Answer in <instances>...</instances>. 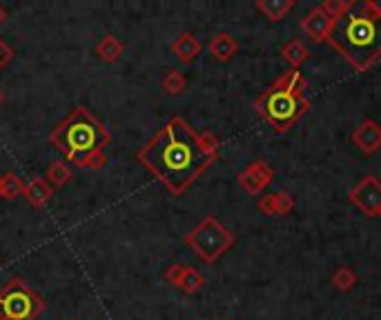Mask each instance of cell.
Wrapping results in <instances>:
<instances>
[{
  "label": "cell",
  "instance_id": "6da1fadb",
  "mask_svg": "<svg viewBox=\"0 0 381 320\" xmlns=\"http://www.w3.org/2000/svg\"><path fill=\"white\" fill-rule=\"evenodd\" d=\"M136 160L169 194L181 196L219 160V138L174 116L136 152Z\"/></svg>",
  "mask_w": 381,
  "mask_h": 320
},
{
  "label": "cell",
  "instance_id": "7a4b0ae2",
  "mask_svg": "<svg viewBox=\"0 0 381 320\" xmlns=\"http://www.w3.org/2000/svg\"><path fill=\"white\" fill-rule=\"evenodd\" d=\"M328 42L355 71H368L381 58V7L373 0H353Z\"/></svg>",
  "mask_w": 381,
  "mask_h": 320
},
{
  "label": "cell",
  "instance_id": "3957f363",
  "mask_svg": "<svg viewBox=\"0 0 381 320\" xmlns=\"http://www.w3.org/2000/svg\"><path fill=\"white\" fill-rule=\"evenodd\" d=\"M49 143L74 167L103 169L108 163L105 149L112 143V134L87 107H76L51 130Z\"/></svg>",
  "mask_w": 381,
  "mask_h": 320
},
{
  "label": "cell",
  "instance_id": "277c9868",
  "mask_svg": "<svg viewBox=\"0 0 381 320\" xmlns=\"http://www.w3.org/2000/svg\"><path fill=\"white\" fill-rule=\"evenodd\" d=\"M254 109L266 118V123L274 132L285 134L308 114L310 100L305 98V94H285L270 87L257 98Z\"/></svg>",
  "mask_w": 381,
  "mask_h": 320
},
{
  "label": "cell",
  "instance_id": "5b68a950",
  "mask_svg": "<svg viewBox=\"0 0 381 320\" xmlns=\"http://www.w3.org/2000/svg\"><path fill=\"white\" fill-rule=\"evenodd\" d=\"M235 233H232L217 216H205L198 225L185 233L183 242L192 249L201 260L212 265L221 256L235 247Z\"/></svg>",
  "mask_w": 381,
  "mask_h": 320
},
{
  "label": "cell",
  "instance_id": "8992f818",
  "mask_svg": "<svg viewBox=\"0 0 381 320\" xmlns=\"http://www.w3.org/2000/svg\"><path fill=\"white\" fill-rule=\"evenodd\" d=\"M45 312V301L20 278L0 290V320H36Z\"/></svg>",
  "mask_w": 381,
  "mask_h": 320
},
{
  "label": "cell",
  "instance_id": "52a82bcc",
  "mask_svg": "<svg viewBox=\"0 0 381 320\" xmlns=\"http://www.w3.org/2000/svg\"><path fill=\"white\" fill-rule=\"evenodd\" d=\"M348 200L368 218L381 213V180L377 176H366L350 189Z\"/></svg>",
  "mask_w": 381,
  "mask_h": 320
},
{
  "label": "cell",
  "instance_id": "ba28073f",
  "mask_svg": "<svg viewBox=\"0 0 381 320\" xmlns=\"http://www.w3.org/2000/svg\"><path fill=\"white\" fill-rule=\"evenodd\" d=\"M237 180H239V187L246 191L248 196H261L274 180V169L266 160H252L237 176Z\"/></svg>",
  "mask_w": 381,
  "mask_h": 320
},
{
  "label": "cell",
  "instance_id": "9c48e42d",
  "mask_svg": "<svg viewBox=\"0 0 381 320\" xmlns=\"http://www.w3.org/2000/svg\"><path fill=\"white\" fill-rule=\"evenodd\" d=\"M165 281L172 287H176V290H181L183 294H187V296L198 294L205 285V278L201 276L198 269H194V267H189V265H181V263L167 267Z\"/></svg>",
  "mask_w": 381,
  "mask_h": 320
},
{
  "label": "cell",
  "instance_id": "30bf717a",
  "mask_svg": "<svg viewBox=\"0 0 381 320\" xmlns=\"http://www.w3.org/2000/svg\"><path fill=\"white\" fill-rule=\"evenodd\" d=\"M353 143L366 156H373L381 149V125L373 118H366L353 130Z\"/></svg>",
  "mask_w": 381,
  "mask_h": 320
},
{
  "label": "cell",
  "instance_id": "8fae6325",
  "mask_svg": "<svg viewBox=\"0 0 381 320\" xmlns=\"http://www.w3.org/2000/svg\"><path fill=\"white\" fill-rule=\"evenodd\" d=\"M332 25H335V23L323 14V9H321V7L310 9V12L305 14V18L301 20L303 34L308 36L312 42H328V36H330Z\"/></svg>",
  "mask_w": 381,
  "mask_h": 320
},
{
  "label": "cell",
  "instance_id": "7c38bea8",
  "mask_svg": "<svg viewBox=\"0 0 381 320\" xmlns=\"http://www.w3.org/2000/svg\"><path fill=\"white\" fill-rule=\"evenodd\" d=\"M201 49L203 45L196 40L194 34H189V31H183V34H178L174 40H172V53L178 62H183V65H189V62H194L198 58Z\"/></svg>",
  "mask_w": 381,
  "mask_h": 320
},
{
  "label": "cell",
  "instance_id": "4fadbf2b",
  "mask_svg": "<svg viewBox=\"0 0 381 320\" xmlns=\"http://www.w3.org/2000/svg\"><path fill=\"white\" fill-rule=\"evenodd\" d=\"M212 58L219 60V62H230L232 58L237 56L239 51V42L235 40V36L228 34V31H219V34H214V38L210 40L208 45Z\"/></svg>",
  "mask_w": 381,
  "mask_h": 320
},
{
  "label": "cell",
  "instance_id": "5bb4252c",
  "mask_svg": "<svg viewBox=\"0 0 381 320\" xmlns=\"http://www.w3.org/2000/svg\"><path fill=\"white\" fill-rule=\"evenodd\" d=\"M23 196L27 198V202L31 207H45L49 198L54 196V189L49 187V183L45 178H31L25 183V191H23Z\"/></svg>",
  "mask_w": 381,
  "mask_h": 320
},
{
  "label": "cell",
  "instance_id": "9a60e30c",
  "mask_svg": "<svg viewBox=\"0 0 381 320\" xmlns=\"http://www.w3.org/2000/svg\"><path fill=\"white\" fill-rule=\"evenodd\" d=\"M270 87L277 91H285V94H303L305 87H308V80H305V76L299 69H290V71L281 73Z\"/></svg>",
  "mask_w": 381,
  "mask_h": 320
},
{
  "label": "cell",
  "instance_id": "2e32d148",
  "mask_svg": "<svg viewBox=\"0 0 381 320\" xmlns=\"http://www.w3.org/2000/svg\"><path fill=\"white\" fill-rule=\"evenodd\" d=\"M94 53H96V58H101L103 62L112 65V62H116L123 56V42L116 36L108 34V36H103L96 45H94Z\"/></svg>",
  "mask_w": 381,
  "mask_h": 320
},
{
  "label": "cell",
  "instance_id": "e0dca14e",
  "mask_svg": "<svg viewBox=\"0 0 381 320\" xmlns=\"http://www.w3.org/2000/svg\"><path fill=\"white\" fill-rule=\"evenodd\" d=\"M254 7H257L270 23H279V20L288 16V12L294 7V0H257Z\"/></svg>",
  "mask_w": 381,
  "mask_h": 320
},
{
  "label": "cell",
  "instance_id": "ac0fdd59",
  "mask_svg": "<svg viewBox=\"0 0 381 320\" xmlns=\"http://www.w3.org/2000/svg\"><path fill=\"white\" fill-rule=\"evenodd\" d=\"M281 56H283V60L288 62L292 69H299L303 62L310 58V51H308V47H305L299 38H292V40H288L281 47Z\"/></svg>",
  "mask_w": 381,
  "mask_h": 320
},
{
  "label": "cell",
  "instance_id": "d6986e66",
  "mask_svg": "<svg viewBox=\"0 0 381 320\" xmlns=\"http://www.w3.org/2000/svg\"><path fill=\"white\" fill-rule=\"evenodd\" d=\"M49 183L51 189H58V187H65L69 180H71V167L65 163V160H54L49 167L45 176H42Z\"/></svg>",
  "mask_w": 381,
  "mask_h": 320
},
{
  "label": "cell",
  "instance_id": "ffe728a7",
  "mask_svg": "<svg viewBox=\"0 0 381 320\" xmlns=\"http://www.w3.org/2000/svg\"><path fill=\"white\" fill-rule=\"evenodd\" d=\"M23 191H25V180L20 178L16 172L0 174V198L14 200L18 196H23Z\"/></svg>",
  "mask_w": 381,
  "mask_h": 320
},
{
  "label": "cell",
  "instance_id": "44dd1931",
  "mask_svg": "<svg viewBox=\"0 0 381 320\" xmlns=\"http://www.w3.org/2000/svg\"><path fill=\"white\" fill-rule=\"evenodd\" d=\"M161 87L167 96H181L187 89V78L183 76V71L169 69L161 80Z\"/></svg>",
  "mask_w": 381,
  "mask_h": 320
},
{
  "label": "cell",
  "instance_id": "7402d4cb",
  "mask_svg": "<svg viewBox=\"0 0 381 320\" xmlns=\"http://www.w3.org/2000/svg\"><path fill=\"white\" fill-rule=\"evenodd\" d=\"M332 285L337 287L339 292H350L353 287L357 285V274L346 265L337 267L335 274H332Z\"/></svg>",
  "mask_w": 381,
  "mask_h": 320
},
{
  "label": "cell",
  "instance_id": "603a6c76",
  "mask_svg": "<svg viewBox=\"0 0 381 320\" xmlns=\"http://www.w3.org/2000/svg\"><path fill=\"white\" fill-rule=\"evenodd\" d=\"M350 3L353 0H323L319 7L323 9V14L330 18L332 23H337V20L341 18L348 9H350Z\"/></svg>",
  "mask_w": 381,
  "mask_h": 320
},
{
  "label": "cell",
  "instance_id": "cb8c5ba5",
  "mask_svg": "<svg viewBox=\"0 0 381 320\" xmlns=\"http://www.w3.org/2000/svg\"><path fill=\"white\" fill-rule=\"evenodd\" d=\"M274 202H277V216H290L294 211V196H290L288 191H277Z\"/></svg>",
  "mask_w": 381,
  "mask_h": 320
},
{
  "label": "cell",
  "instance_id": "d4e9b609",
  "mask_svg": "<svg viewBox=\"0 0 381 320\" xmlns=\"http://www.w3.org/2000/svg\"><path fill=\"white\" fill-rule=\"evenodd\" d=\"M259 211L266 216H277V202H274V194H266L259 198Z\"/></svg>",
  "mask_w": 381,
  "mask_h": 320
},
{
  "label": "cell",
  "instance_id": "484cf974",
  "mask_svg": "<svg viewBox=\"0 0 381 320\" xmlns=\"http://www.w3.org/2000/svg\"><path fill=\"white\" fill-rule=\"evenodd\" d=\"M14 58V49L7 45V42L0 38V69H5Z\"/></svg>",
  "mask_w": 381,
  "mask_h": 320
},
{
  "label": "cell",
  "instance_id": "4316f807",
  "mask_svg": "<svg viewBox=\"0 0 381 320\" xmlns=\"http://www.w3.org/2000/svg\"><path fill=\"white\" fill-rule=\"evenodd\" d=\"M5 20H7V9H5L3 5H0V27L5 25Z\"/></svg>",
  "mask_w": 381,
  "mask_h": 320
},
{
  "label": "cell",
  "instance_id": "83f0119b",
  "mask_svg": "<svg viewBox=\"0 0 381 320\" xmlns=\"http://www.w3.org/2000/svg\"><path fill=\"white\" fill-rule=\"evenodd\" d=\"M3 100H5V96H3V89H0V105H3Z\"/></svg>",
  "mask_w": 381,
  "mask_h": 320
},
{
  "label": "cell",
  "instance_id": "f1b7e54d",
  "mask_svg": "<svg viewBox=\"0 0 381 320\" xmlns=\"http://www.w3.org/2000/svg\"><path fill=\"white\" fill-rule=\"evenodd\" d=\"M379 216H381V213H379Z\"/></svg>",
  "mask_w": 381,
  "mask_h": 320
}]
</instances>
